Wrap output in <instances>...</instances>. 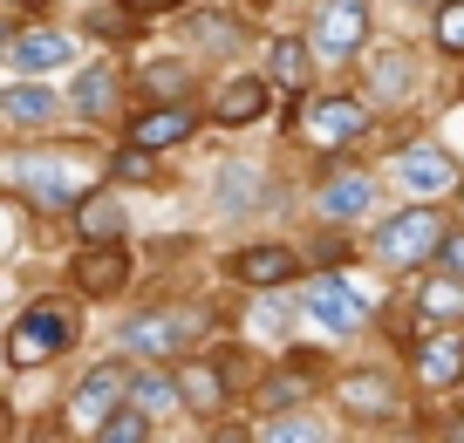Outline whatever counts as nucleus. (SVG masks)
I'll return each instance as SVG.
<instances>
[{
	"label": "nucleus",
	"mask_w": 464,
	"mask_h": 443,
	"mask_svg": "<svg viewBox=\"0 0 464 443\" xmlns=\"http://www.w3.org/2000/svg\"><path fill=\"white\" fill-rule=\"evenodd\" d=\"M369 253H376L382 273H410V266H423L430 253H444V218H437L430 205H410V212L382 218V232H376Z\"/></svg>",
	"instance_id": "nucleus-1"
},
{
	"label": "nucleus",
	"mask_w": 464,
	"mask_h": 443,
	"mask_svg": "<svg viewBox=\"0 0 464 443\" xmlns=\"http://www.w3.org/2000/svg\"><path fill=\"white\" fill-rule=\"evenodd\" d=\"M7 185L21 198L48 205V212H75L82 205V178H75L69 158H7Z\"/></svg>",
	"instance_id": "nucleus-2"
},
{
	"label": "nucleus",
	"mask_w": 464,
	"mask_h": 443,
	"mask_svg": "<svg viewBox=\"0 0 464 443\" xmlns=\"http://www.w3.org/2000/svg\"><path fill=\"white\" fill-rule=\"evenodd\" d=\"M69 334H75V321L62 314L55 301H34V307H21V321L7 328V361H14V369H34V361L62 355Z\"/></svg>",
	"instance_id": "nucleus-3"
},
{
	"label": "nucleus",
	"mask_w": 464,
	"mask_h": 443,
	"mask_svg": "<svg viewBox=\"0 0 464 443\" xmlns=\"http://www.w3.org/2000/svg\"><path fill=\"white\" fill-rule=\"evenodd\" d=\"M123 402H130V375L123 369H89L82 382H75V396H69V429H102L110 409H123Z\"/></svg>",
	"instance_id": "nucleus-4"
},
{
	"label": "nucleus",
	"mask_w": 464,
	"mask_h": 443,
	"mask_svg": "<svg viewBox=\"0 0 464 443\" xmlns=\"http://www.w3.org/2000/svg\"><path fill=\"white\" fill-rule=\"evenodd\" d=\"M123 280H130V253H123V239H82V253H75V294H89V301H116L123 294Z\"/></svg>",
	"instance_id": "nucleus-5"
},
{
	"label": "nucleus",
	"mask_w": 464,
	"mask_h": 443,
	"mask_svg": "<svg viewBox=\"0 0 464 443\" xmlns=\"http://www.w3.org/2000/svg\"><path fill=\"white\" fill-rule=\"evenodd\" d=\"M307 321H314V328H328V334H355V328L369 321V301L342 280V273H321V280L307 286Z\"/></svg>",
	"instance_id": "nucleus-6"
},
{
	"label": "nucleus",
	"mask_w": 464,
	"mask_h": 443,
	"mask_svg": "<svg viewBox=\"0 0 464 443\" xmlns=\"http://www.w3.org/2000/svg\"><path fill=\"white\" fill-rule=\"evenodd\" d=\"M369 42V0H328L314 14V55L321 62H342Z\"/></svg>",
	"instance_id": "nucleus-7"
},
{
	"label": "nucleus",
	"mask_w": 464,
	"mask_h": 443,
	"mask_svg": "<svg viewBox=\"0 0 464 443\" xmlns=\"http://www.w3.org/2000/svg\"><path fill=\"white\" fill-rule=\"evenodd\" d=\"M301 130H307V143H321V150H342V143H355V137L369 130V102H355V96H328V102H307Z\"/></svg>",
	"instance_id": "nucleus-8"
},
{
	"label": "nucleus",
	"mask_w": 464,
	"mask_h": 443,
	"mask_svg": "<svg viewBox=\"0 0 464 443\" xmlns=\"http://www.w3.org/2000/svg\"><path fill=\"white\" fill-rule=\"evenodd\" d=\"M191 334H198V314H144L123 328V348L130 355H178Z\"/></svg>",
	"instance_id": "nucleus-9"
},
{
	"label": "nucleus",
	"mask_w": 464,
	"mask_h": 443,
	"mask_svg": "<svg viewBox=\"0 0 464 443\" xmlns=\"http://www.w3.org/2000/svg\"><path fill=\"white\" fill-rule=\"evenodd\" d=\"M69 55H75V42L55 34V28H34V34H14V42H7V69L14 75H55Z\"/></svg>",
	"instance_id": "nucleus-10"
},
{
	"label": "nucleus",
	"mask_w": 464,
	"mask_h": 443,
	"mask_svg": "<svg viewBox=\"0 0 464 443\" xmlns=\"http://www.w3.org/2000/svg\"><path fill=\"white\" fill-rule=\"evenodd\" d=\"M334 402H342L348 416L376 423V416H390V409H396V389H390V375H376V369H355V375H342V382H334Z\"/></svg>",
	"instance_id": "nucleus-11"
},
{
	"label": "nucleus",
	"mask_w": 464,
	"mask_h": 443,
	"mask_svg": "<svg viewBox=\"0 0 464 443\" xmlns=\"http://www.w3.org/2000/svg\"><path fill=\"white\" fill-rule=\"evenodd\" d=\"M396 178H403L410 191H458V164H450V150H437V143H410Z\"/></svg>",
	"instance_id": "nucleus-12"
},
{
	"label": "nucleus",
	"mask_w": 464,
	"mask_h": 443,
	"mask_svg": "<svg viewBox=\"0 0 464 443\" xmlns=\"http://www.w3.org/2000/svg\"><path fill=\"white\" fill-rule=\"evenodd\" d=\"M266 75H274V89L301 96L307 75H314V42H301V34H274V42H266Z\"/></svg>",
	"instance_id": "nucleus-13"
},
{
	"label": "nucleus",
	"mask_w": 464,
	"mask_h": 443,
	"mask_svg": "<svg viewBox=\"0 0 464 443\" xmlns=\"http://www.w3.org/2000/svg\"><path fill=\"white\" fill-rule=\"evenodd\" d=\"M266 102H274V75H232L226 89H218V123L226 130H239V123H260L266 116Z\"/></svg>",
	"instance_id": "nucleus-14"
},
{
	"label": "nucleus",
	"mask_w": 464,
	"mask_h": 443,
	"mask_svg": "<svg viewBox=\"0 0 464 443\" xmlns=\"http://www.w3.org/2000/svg\"><path fill=\"white\" fill-rule=\"evenodd\" d=\"M232 273L246 286H287L301 259H294V246H246V253H232Z\"/></svg>",
	"instance_id": "nucleus-15"
},
{
	"label": "nucleus",
	"mask_w": 464,
	"mask_h": 443,
	"mask_svg": "<svg viewBox=\"0 0 464 443\" xmlns=\"http://www.w3.org/2000/svg\"><path fill=\"white\" fill-rule=\"evenodd\" d=\"M417 314L430 321V328H450V321H464V273H437V280L417 286Z\"/></svg>",
	"instance_id": "nucleus-16"
},
{
	"label": "nucleus",
	"mask_w": 464,
	"mask_h": 443,
	"mask_svg": "<svg viewBox=\"0 0 464 443\" xmlns=\"http://www.w3.org/2000/svg\"><path fill=\"white\" fill-rule=\"evenodd\" d=\"M191 130H198V116L185 110V102H171V110H150L130 123V143H144V150H171V143H185Z\"/></svg>",
	"instance_id": "nucleus-17"
},
{
	"label": "nucleus",
	"mask_w": 464,
	"mask_h": 443,
	"mask_svg": "<svg viewBox=\"0 0 464 443\" xmlns=\"http://www.w3.org/2000/svg\"><path fill=\"white\" fill-rule=\"evenodd\" d=\"M369 198H376V178L369 171H334L328 185H321V212L328 218H362Z\"/></svg>",
	"instance_id": "nucleus-18"
},
{
	"label": "nucleus",
	"mask_w": 464,
	"mask_h": 443,
	"mask_svg": "<svg viewBox=\"0 0 464 443\" xmlns=\"http://www.w3.org/2000/svg\"><path fill=\"white\" fill-rule=\"evenodd\" d=\"M75 226H82V239H123V198L116 191H82V205H75Z\"/></svg>",
	"instance_id": "nucleus-19"
},
{
	"label": "nucleus",
	"mask_w": 464,
	"mask_h": 443,
	"mask_svg": "<svg viewBox=\"0 0 464 443\" xmlns=\"http://www.w3.org/2000/svg\"><path fill=\"white\" fill-rule=\"evenodd\" d=\"M417 375L430 389H450V382H464V342L458 334H437V342H423V355H417Z\"/></svg>",
	"instance_id": "nucleus-20"
},
{
	"label": "nucleus",
	"mask_w": 464,
	"mask_h": 443,
	"mask_svg": "<svg viewBox=\"0 0 464 443\" xmlns=\"http://www.w3.org/2000/svg\"><path fill=\"white\" fill-rule=\"evenodd\" d=\"M130 402L150 416H171V409H185V382L164 369H144V375H130Z\"/></svg>",
	"instance_id": "nucleus-21"
},
{
	"label": "nucleus",
	"mask_w": 464,
	"mask_h": 443,
	"mask_svg": "<svg viewBox=\"0 0 464 443\" xmlns=\"http://www.w3.org/2000/svg\"><path fill=\"white\" fill-rule=\"evenodd\" d=\"M0 116H7L14 130H28V123H48V116H55V89H34V82L0 89Z\"/></svg>",
	"instance_id": "nucleus-22"
},
{
	"label": "nucleus",
	"mask_w": 464,
	"mask_h": 443,
	"mask_svg": "<svg viewBox=\"0 0 464 443\" xmlns=\"http://www.w3.org/2000/svg\"><path fill=\"white\" fill-rule=\"evenodd\" d=\"M212 191H218V212H253L260 205V171L253 164H218Z\"/></svg>",
	"instance_id": "nucleus-23"
},
{
	"label": "nucleus",
	"mask_w": 464,
	"mask_h": 443,
	"mask_svg": "<svg viewBox=\"0 0 464 443\" xmlns=\"http://www.w3.org/2000/svg\"><path fill=\"white\" fill-rule=\"evenodd\" d=\"M178 382H185V409H218V389H226V382H218V369H212V361H185V369H178Z\"/></svg>",
	"instance_id": "nucleus-24"
},
{
	"label": "nucleus",
	"mask_w": 464,
	"mask_h": 443,
	"mask_svg": "<svg viewBox=\"0 0 464 443\" xmlns=\"http://www.w3.org/2000/svg\"><path fill=\"white\" fill-rule=\"evenodd\" d=\"M150 423H158V416L150 409H137V402H123V409H110V423L96 429L102 443H137V437H150Z\"/></svg>",
	"instance_id": "nucleus-25"
},
{
	"label": "nucleus",
	"mask_w": 464,
	"mask_h": 443,
	"mask_svg": "<svg viewBox=\"0 0 464 443\" xmlns=\"http://www.w3.org/2000/svg\"><path fill=\"white\" fill-rule=\"evenodd\" d=\"M110 102H116V75L110 69H89L82 82H75V110L82 116H110Z\"/></svg>",
	"instance_id": "nucleus-26"
},
{
	"label": "nucleus",
	"mask_w": 464,
	"mask_h": 443,
	"mask_svg": "<svg viewBox=\"0 0 464 443\" xmlns=\"http://www.w3.org/2000/svg\"><path fill=\"white\" fill-rule=\"evenodd\" d=\"M369 75H376V96L396 102V96H403V82H410V55H396V48H390V55H376V69H369Z\"/></svg>",
	"instance_id": "nucleus-27"
},
{
	"label": "nucleus",
	"mask_w": 464,
	"mask_h": 443,
	"mask_svg": "<svg viewBox=\"0 0 464 443\" xmlns=\"http://www.w3.org/2000/svg\"><path fill=\"white\" fill-rule=\"evenodd\" d=\"M437 48L464 55V0H437Z\"/></svg>",
	"instance_id": "nucleus-28"
},
{
	"label": "nucleus",
	"mask_w": 464,
	"mask_h": 443,
	"mask_svg": "<svg viewBox=\"0 0 464 443\" xmlns=\"http://www.w3.org/2000/svg\"><path fill=\"white\" fill-rule=\"evenodd\" d=\"M307 389H314V382H307V375H294V369H287V375H274V382H266V409H294Z\"/></svg>",
	"instance_id": "nucleus-29"
},
{
	"label": "nucleus",
	"mask_w": 464,
	"mask_h": 443,
	"mask_svg": "<svg viewBox=\"0 0 464 443\" xmlns=\"http://www.w3.org/2000/svg\"><path fill=\"white\" fill-rule=\"evenodd\" d=\"M260 437H328V423H314V416H266Z\"/></svg>",
	"instance_id": "nucleus-30"
},
{
	"label": "nucleus",
	"mask_w": 464,
	"mask_h": 443,
	"mask_svg": "<svg viewBox=\"0 0 464 443\" xmlns=\"http://www.w3.org/2000/svg\"><path fill=\"white\" fill-rule=\"evenodd\" d=\"M110 171H116V178H150V150H144V143H130V150H123Z\"/></svg>",
	"instance_id": "nucleus-31"
},
{
	"label": "nucleus",
	"mask_w": 464,
	"mask_h": 443,
	"mask_svg": "<svg viewBox=\"0 0 464 443\" xmlns=\"http://www.w3.org/2000/svg\"><path fill=\"white\" fill-rule=\"evenodd\" d=\"M150 89H158V96H178V89H185V69H178V62H158V69H150Z\"/></svg>",
	"instance_id": "nucleus-32"
},
{
	"label": "nucleus",
	"mask_w": 464,
	"mask_h": 443,
	"mask_svg": "<svg viewBox=\"0 0 464 443\" xmlns=\"http://www.w3.org/2000/svg\"><path fill=\"white\" fill-rule=\"evenodd\" d=\"M437 259H444L450 273H464V232H450V239H444V253H437Z\"/></svg>",
	"instance_id": "nucleus-33"
},
{
	"label": "nucleus",
	"mask_w": 464,
	"mask_h": 443,
	"mask_svg": "<svg viewBox=\"0 0 464 443\" xmlns=\"http://www.w3.org/2000/svg\"><path fill=\"white\" fill-rule=\"evenodd\" d=\"M164 7H178V0H123V14H164Z\"/></svg>",
	"instance_id": "nucleus-34"
},
{
	"label": "nucleus",
	"mask_w": 464,
	"mask_h": 443,
	"mask_svg": "<svg viewBox=\"0 0 464 443\" xmlns=\"http://www.w3.org/2000/svg\"><path fill=\"white\" fill-rule=\"evenodd\" d=\"M450 437H464V423H450Z\"/></svg>",
	"instance_id": "nucleus-35"
},
{
	"label": "nucleus",
	"mask_w": 464,
	"mask_h": 443,
	"mask_svg": "<svg viewBox=\"0 0 464 443\" xmlns=\"http://www.w3.org/2000/svg\"><path fill=\"white\" fill-rule=\"evenodd\" d=\"M417 7H437V0H417Z\"/></svg>",
	"instance_id": "nucleus-36"
},
{
	"label": "nucleus",
	"mask_w": 464,
	"mask_h": 443,
	"mask_svg": "<svg viewBox=\"0 0 464 443\" xmlns=\"http://www.w3.org/2000/svg\"><path fill=\"white\" fill-rule=\"evenodd\" d=\"M458 191H464V185H458Z\"/></svg>",
	"instance_id": "nucleus-37"
}]
</instances>
